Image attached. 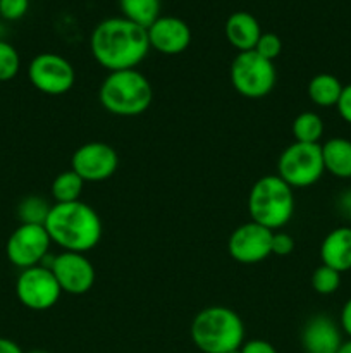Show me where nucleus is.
Instances as JSON below:
<instances>
[{"label":"nucleus","mask_w":351,"mask_h":353,"mask_svg":"<svg viewBox=\"0 0 351 353\" xmlns=\"http://www.w3.org/2000/svg\"><path fill=\"white\" fill-rule=\"evenodd\" d=\"M336 353H351V340L343 341V345H341L339 350H337Z\"/></svg>","instance_id":"nucleus-34"},{"label":"nucleus","mask_w":351,"mask_h":353,"mask_svg":"<svg viewBox=\"0 0 351 353\" xmlns=\"http://www.w3.org/2000/svg\"><path fill=\"white\" fill-rule=\"evenodd\" d=\"M224 33H226L227 41L237 52H248L253 50L258 38L262 37V28L253 14L237 10L227 17L224 24Z\"/></svg>","instance_id":"nucleus-17"},{"label":"nucleus","mask_w":351,"mask_h":353,"mask_svg":"<svg viewBox=\"0 0 351 353\" xmlns=\"http://www.w3.org/2000/svg\"><path fill=\"white\" fill-rule=\"evenodd\" d=\"M337 112L343 117L344 123L351 124V83L350 85L343 86L339 100H337Z\"/></svg>","instance_id":"nucleus-29"},{"label":"nucleus","mask_w":351,"mask_h":353,"mask_svg":"<svg viewBox=\"0 0 351 353\" xmlns=\"http://www.w3.org/2000/svg\"><path fill=\"white\" fill-rule=\"evenodd\" d=\"M85 181L72 169L61 172L52 181V196L55 203H69L81 200Z\"/></svg>","instance_id":"nucleus-22"},{"label":"nucleus","mask_w":351,"mask_h":353,"mask_svg":"<svg viewBox=\"0 0 351 353\" xmlns=\"http://www.w3.org/2000/svg\"><path fill=\"white\" fill-rule=\"evenodd\" d=\"M93 59L107 69L124 71L136 69L150 52V41L145 28L126 17H109L98 23L89 37Z\"/></svg>","instance_id":"nucleus-1"},{"label":"nucleus","mask_w":351,"mask_h":353,"mask_svg":"<svg viewBox=\"0 0 351 353\" xmlns=\"http://www.w3.org/2000/svg\"><path fill=\"white\" fill-rule=\"evenodd\" d=\"M337 205H339L341 214H344L351 221V188L344 190V193L337 200Z\"/></svg>","instance_id":"nucleus-32"},{"label":"nucleus","mask_w":351,"mask_h":353,"mask_svg":"<svg viewBox=\"0 0 351 353\" xmlns=\"http://www.w3.org/2000/svg\"><path fill=\"white\" fill-rule=\"evenodd\" d=\"M295 250V240L291 234L288 233H275L272 234V254L279 255V257H286Z\"/></svg>","instance_id":"nucleus-28"},{"label":"nucleus","mask_w":351,"mask_h":353,"mask_svg":"<svg viewBox=\"0 0 351 353\" xmlns=\"http://www.w3.org/2000/svg\"><path fill=\"white\" fill-rule=\"evenodd\" d=\"M241 353H277L275 347L265 340L244 341L240 348Z\"/></svg>","instance_id":"nucleus-30"},{"label":"nucleus","mask_w":351,"mask_h":353,"mask_svg":"<svg viewBox=\"0 0 351 353\" xmlns=\"http://www.w3.org/2000/svg\"><path fill=\"white\" fill-rule=\"evenodd\" d=\"M326 172L320 143L292 141L281 152L277 161V176L291 188H308Z\"/></svg>","instance_id":"nucleus-7"},{"label":"nucleus","mask_w":351,"mask_h":353,"mask_svg":"<svg viewBox=\"0 0 351 353\" xmlns=\"http://www.w3.org/2000/svg\"><path fill=\"white\" fill-rule=\"evenodd\" d=\"M301 345L306 353H336L343 345L341 327L326 314L310 317L301 330Z\"/></svg>","instance_id":"nucleus-15"},{"label":"nucleus","mask_w":351,"mask_h":353,"mask_svg":"<svg viewBox=\"0 0 351 353\" xmlns=\"http://www.w3.org/2000/svg\"><path fill=\"white\" fill-rule=\"evenodd\" d=\"M28 79L38 92L45 95H64L74 86L76 72L71 62L58 54L43 52L31 59Z\"/></svg>","instance_id":"nucleus-8"},{"label":"nucleus","mask_w":351,"mask_h":353,"mask_svg":"<svg viewBox=\"0 0 351 353\" xmlns=\"http://www.w3.org/2000/svg\"><path fill=\"white\" fill-rule=\"evenodd\" d=\"M272 234L274 231L250 221L237 226L231 233L227 250L231 257L240 264H258L272 255Z\"/></svg>","instance_id":"nucleus-13"},{"label":"nucleus","mask_w":351,"mask_h":353,"mask_svg":"<svg viewBox=\"0 0 351 353\" xmlns=\"http://www.w3.org/2000/svg\"><path fill=\"white\" fill-rule=\"evenodd\" d=\"M0 353H24L16 341L9 338H0Z\"/></svg>","instance_id":"nucleus-33"},{"label":"nucleus","mask_w":351,"mask_h":353,"mask_svg":"<svg viewBox=\"0 0 351 353\" xmlns=\"http://www.w3.org/2000/svg\"><path fill=\"white\" fill-rule=\"evenodd\" d=\"M323 168L339 179L351 178V141L346 138H330L322 145Z\"/></svg>","instance_id":"nucleus-18"},{"label":"nucleus","mask_w":351,"mask_h":353,"mask_svg":"<svg viewBox=\"0 0 351 353\" xmlns=\"http://www.w3.org/2000/svg\"><path fill=\"white\" fill-rule=\"evenodd\" d=\"M231 85L244 99H264L274 90L277 72L272 61L255 50L237 52L229 68Z\"/></svg>","instance_id":"nucleus-6"},{"label":"nucleus","mask_w":351,"mask_h":353,"mask_svg":"<svg viewBox=\"0 0 351 353\" xmlns=\"http://www.w3.org/2000/svg\"><path fill=\"white\" fill-rule=\"evenodd\" d=\"M341 92H343V83L329 72H320L313 76L306 86V95L310 102L319 107H336Z\"/></svg>","instance_id":"nucleus-19"},{"label":"nucleus","mask_w":351,"mask_h":353,"mask_svg":"<svg viewBox=\"0 0 351 353\" xmlns=\"http://www.w3.org/2000/svg\"><path fill=\"white\" fill-rule=\"evenodd\" d=\"M30 0H0V16L7 21H17L26 16Z\"/></svg>","instance_id":"nucleus-27"},{"label":"nucleus","mask_w":351,"mask_h":353,"mask_svg":"<svg viewBox=\"0 0 351 353\" xmlns=\"http://www.w3.org/2000/svg\"><path fill=\"white\" fill-rule=\"evenodd\" d=\"M98 100L103 109L114 116L134 117L150 109L153 88L138 69L112 71L100 85Z\"/></svg>","instance_id":"nucleus-4"},{"label":"nucleus","mask_w":351,"mask_h":353,"mask_svg":"<svg viewBox=\"0 0 351 353\" xmlns=\"http://www.w3.org/2000/svg\"><path fill=\"white\" fill-rule=\"evenodd\" d=\"M119 168L116 148L103 141H89L74 150L71 169L85 183H102L112 178Z\"/></svg>","instance_id":"nucleus-11"},{"label":"nucleus","mask_w":351,"mask_h":353,"mask_svg":"<svg viewBox=\"0 0 351 353\" xmlns=\"http://www.w3.org/2000/svg\"><path fill=\"white\" fill-rule=\"evenodd\" d=\"M52 205L47 199L38 195H30L21 200L17 205V217L21 224H45Z\"/></svg>","instance_id":"nucleus-23"},{"label":"nucleus","mask_w":351,"mask_h":353,"mask_svg":"<svg viewBox=\"0 0 351 353\" xmlns=\"http://www.w3.org/2000/svg\"><path fill=\"white\" fill-rule=\"evenodd\" d=\"M291 133L295 141L299 143H320L323 137L322 117L312 110L298 114L291 124Z\"/></svg>","instance_id":"nucleus-21"},{"label":"nucleus","mask_w":351,"mask_h":353,"mask_svg":"<svg viewBox=\"0 0 351 353\" xmlns=\"http://www.w3.org/2000/svg\"><path fill=\"white\" fill-rule=\"evenodd\" d=\"M28 353H48V352H45V350H31V352H28Z\"/></svg>","instance_id":"nucleus-35"},{"label":"nucleus","mask_w":351,"mask_h":353,"mask_svg":"<svg viewBox=\"0 0 351 353\" xmlns=\"http://www.w3.org/2000/svg\"><path fill=\"white\" fill-rule=\"evenodd\" d=\"M119 7L123 17L145 30L160 17V0H119Z\"/></svg>","instance_id":"nucleus-20"},{"label":"nucleus","mask_w":351,"mask_h":353,"mask_svg":"<svg viewBox=\"0 0 351 353\" xmlns=\"http://www.w3.org/2000/svg\"><path fill=\"white\" fill-rule=\"evenodd\" d=\"M341 330L350 336L351 340V299L341 309Z\"/></svg>","instance_id":"nucleus-31"},{"label":"nucleus","mask_w":351,"mask_h":353,"mask_svg":"<svg viewBox=\"0 0 351 353\" xmlns=\"http://www.w3.org/2000/svg\"><path fill=\"white\" fill-rule=\"evenodd\" d=\"M43 226L52 243L62 252L86 254L102 240V219L92 205L81 200L54 203Z\"/></svg>","instance_id":"nucleus-2"},{"label":"nucleus","mask_w":351,"mask_h":353,"mask_svg":"<svg viewBox=\"0 0 351 353\" xmlns=\"http://www.w3.org/2000/svg\"><path fill=\"white\" fill-rule=\"evenodd\" d=\"M231 353H241L240 350H234V352H231Z\"/></svg>","instance_id":"nucleus-36"},{"label":"nucleus","mask_w":351,"mask_h":353,"mask_svg":"<svg viewBox=\"0 0 351 353\" xmlns=\"http://www.w3.org/2000/svg\"><path fill=\"white\" fill-rule=\"evenodd\" d=\"M341 286V272L336 269L327 268V265H319L312 274V288L319 295H332Z\"/></svg>","instance_id":"nucleus-24"},{"label":"nucleus","mask_w":351,"mask_h":353,"mask_svg":"<svg viewBox=\"0 0 351 353\" xmlns=\"http://www.w3.org/2000/svg\"><path fill=\"white\" fill-rule=\"evenodd\" d=\"M48 268L54 272L62 293L85 295L95 285V268H93L92 261L86 257V254L62 252V254L52 257Z\"/></svg>","instance_id":"nucleus-12"},{"label":"nucleus","mask_w":351,"mask_h":353,"mask_svg":"<svg viewBox=\"0 0 351 353\" xmlns=\"http://www.w3.org/2000/svg\"><path fill=\"white\" fill-rule=\"evenodd\" d=\"M16 295L21 305L30 310L43 312L58 302L62 290L50 268L34 265V268L23 269L17 276Z\"/></svg>","instance_id":"nucleus-9"},{"label":"nucleus","mask_w":351,"mask_h":353,"mask_svg":"<svg viewBox=\"0 0 351 353\" xmlns=\"http://www.w3.org/2000/svg\"><path fill=\"white\" fill-rule=\"evenodd\" d=\"M248 212L253 223L270 231L281 230L295 214L292 188L277 174L262 176L250 190Z\"/></svg>","instance_id":"nucleus-5"},{"label":"nucleus","mask_w":351,"mask_h":353,"mask_svg":"<svg viewBox=\"0 0 351 353\" xmlns=\"http://www.w3.org/2000/svg\"><path fill=\"white\" fill-rule=\"evenodd\" d=\"M189 334L200 352L231 353L244 343V323L229 307H206L195 316Z\"/></svg>","instance_id":"nucleus-3"},{"label":"nucleus","mask_w":351,"mask_h":353,"mask_svg":"<svg viewBox=\"0 0 351 353\" xmlns=\"http://www.w3.org/2000/svg\"><path fill=\"white\" fill-rule=\"evenodd\" d=\"M50 245L52 240L43 224H19L7 240L6 254L10 264L23 271L43 264Z\"/></svg>","instance_id":"nucleus-10"},{"label":"nucleus","mask_w":351,"mask_h":353,"mask_svg":"<svg viewBox=\"0 0 351 353\" xmlns=\"http://www.w3.org/2000/svg\"><path fill=\"white\" fill-rule=\"evenodd\" d=\"M21 69V57L14 45L0 40V83L10 81L17 76Z\"/></svg>","instance_id":"nucleus-25"},{"label":"nucleus","mask_w":351,"mask_h":353,"mask_svg":"<svg viewBox=\"0 0 351 353\" xmlns=\"http://www.w3.org/2000/svg\"><path fill=\"white\" fill-rule=\"evenodd\" d=\"M320 261L327 268L337 272H346L351 269V228L339 226L329 231L320 245Z\"/></svg>","instance_id":"nucleus-16"},{"label":"nucleus","mask_w":351,"mask_h":353,"mask_svg":"<svg viewBox=\"0 0 351 353\" xmlns=\"http://www.w3.org/2000/svg\"><path fill=\"white\" fill-rule=\"evenodd\" d=\"M253 50L267 61L274 62V59H277L282 52V40L275 33H262Z\"/></svg>","instance_id":"nucleus-26"},{"label":"nucleus","mask_w":351,"mask_h":353,"mask_svg":"<svg viewBox=\"0 0 351 353\" xmlns=\"http://www.w3.org/2000/svg\"><path fill=\"white\" fill-rule=\"evenodd\" d=\"M150 48L164 55H179L191 43V30L176 16H160L147 30Z\"/></svg>","instance_id":"nucleus-14"}]
</instances>
